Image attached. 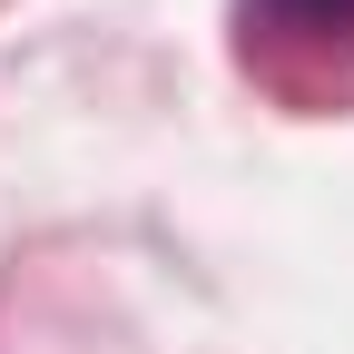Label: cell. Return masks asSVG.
Wrapping results in <instances>:
<instances>
[{
  "label": "cell",
  "mask_w": 354,
  "mask_h": 354,
  "mask_svg": "<svg viewBox=\"0 0 354 354\" xmlns=\"http://www.w3.org/2000/svg\"><path fill=\"white\" fill-rule=\"evenodd\" d=\"M286 20H305V30H344L354 20V0H276Z\"/></svg>",
  "instance_id": "cell-1"
}]
</instances>
